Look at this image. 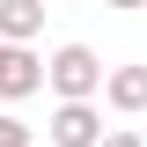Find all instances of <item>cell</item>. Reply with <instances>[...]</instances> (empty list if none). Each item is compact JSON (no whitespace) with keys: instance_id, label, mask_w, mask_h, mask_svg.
Returning a JSON list of instances; mask_svg holds the SVG:
<instances>
[{"instance_id":"cell-6","label":"cell","mask_w":147,"mask_h":147,"mask_svg":"<svg viewBox=\"0 0 147 147\" xmlns=\"http://www.w3.org/2000/svg\"><path fill=\"white\" fill-rule=\"evenodd\" d=\"M30 140H37V132L22 125V118H7V110H0V147H30Z\"/></svg>"},{"instance_id":"cell-5","label":"cell","mask_w":147,"mask_h":147,"mask_svg":"<svg viewBox=\"0 0 147 147\" xmlns=\"http://www.w3.org/2000/svg\"><path fill=\"white\" fill-rule=\"evenodd\" d=\"M44 30V0H0V44H30Z\"/></svg>"},{"instance_id":"cell-8","label":"cell","mask_w":147,"mask_h":147,"mask_svg":"<svg viewBox=\"0 0 147 147\" xmlns=\"http://www.w3.org/2000/svg\"><path fill=\"white\" fill-rule=\"evenodd\" d=\"M110 7H147V0H110Z\"/></svg>"},{"instance_id":"cell-3","label":"cell","mask_w":147,"mask_h":147,"mask_svg":"<svg viewBox=\"0 0 147 147\" xmlns=\"http://www.w3.org/2000/svg\"><path fill=\"white\" fill-rule=\"evenodd\" d=\"M103 118H96V103H59L52 110V147H103Z\"/></svg>"},{"instance_id":"cell-4","label":"cell","mask_w":147,"mask_h":147,"mask_svg":"<svg viewBox=\"0 0 147 147\" xmlns=\"http://www.w3.org/2000/svg\"><path fill=\"white\" fill-rule=\"evenodd\" d=\"M103 103L125 110V118H140L147 110V66H110L103 74Z\"/></svg>"},{"instance_id":"cell-7","label":"cell","mask_w":147,"mask_h":147,"mask_svg":"<svg viewBox=\"0 0 147 147\" xmlns=\"http://www.w3.org/2000/svg\"><path fill=\"white\" fill-rule=\"evenodd\" d=\"M103 147H147V140H140L132 125H110V132H103Z\"/></svg>"},{"instance_id":"cell-2","label":"cell","mask_w":147,"mask_h":147,"mask_svg":"<svg viewBox=\"0 0 147 147\" xmlns=\"http://www.w3.org/2000/svg\"><path fill=\"white\" fill-rule=\"evenodd\" d=\"M44 88V59L30 52V44H0V96L7 103H22V96Z\"/></svg>"},{"instance_id":"cell-1","label":"cell","mask_w":147,"mask_h":147,"mask_svg":"<svg viewBox=\"0 0 147 147\" xmlns=\"http://www.w3.org/2000/svg\"><path fill=\"white\" fill-rule=\"evenodd\" d=\"M44 81L59 88V103H96V96H103V59H96L88 44H59V52L44 59Z\"/></svg>"}]
</instances>
